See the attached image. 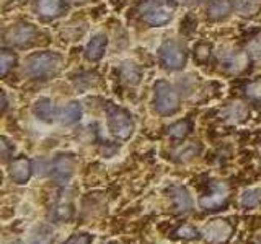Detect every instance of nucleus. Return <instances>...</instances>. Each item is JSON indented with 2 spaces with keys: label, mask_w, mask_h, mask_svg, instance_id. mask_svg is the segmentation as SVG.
<instances>
[{
  "label": "nucleus",
  "mask_w": 261,
  "mask_h": 244,
  "mask_svg": "<svg viewBox=\"0 0 261 244\" xmlns=\"http://www.w3.org/2000/svg\"><path fill=\"white\" fill-rule=\"evenodd\" d=\"M62 67V57L56 52H38L28 57L27 73L33 78H51L59 73Z\"/></svg>",
  "instance_id": "f257e3e1"
},
{
  "label": "nucleus",
  "mask_w": 261,
  "mask_h": 244,
  "mask_svg": "<svg viewBox=\"0 0 261 244\" xmlns=\"http://www.w3.org/2000/svg\"><path fill=\"white\" fill-rule=\"evenodd\" d=\"M175 7L176 5L170 0H145L139 7V13L145 23L152 24V26H163L171 20Z\"/></svg>",
  "instance_id": "f03ea898"
},
{
  "label": "nucleus",
  "mask_w": 261,
  "mask_h": 244,
  "mask_svg": "<svg viewBox=\"0 0 261 244\" xmlns=\"http://www.w3.org/2000/svg\"><path fill=\"white\" fill-rule=\"evenodd\" d=\"M108 127L110 132L121 140H127V138L133 135L134 132V122L130 119L129 112L118 108V106L110 104L108 109Z\"/></svg>",
  "instance_id": "7ed1b4c3"
},
{
  "label": "nucleus",
  "mask_w": 261,
  "mask_h": 244,
  "mask_svg": "<svg viewBox=\"0 0 261 244\" xmlns=\"http://www.w3.org/2000/svg\"><path fill=\"white\" fill-rule=\"evenodd\" d=\"M155 109L157 112L163 114V116H170V114H175L179 108V96L175 92V88L171 86L167 81H157L155 83Z\"/></svg>",
  "instance_id": "20e7f679"
},
{
  "label": "nucleus",
  "mask_w": 261,
  "mask_h": 244,
  "mask_svg": "<svg viewBox=\"0 0 261 244\" xmlns=\"http://www.w3.org/2000/svg\"><path fill=\"white\" fill-rule=\"evenodd\" d=\"M160 64L168 70H178L186 64V51L176 41H165L159 49Z\"/></svg>",
  "instance_id": "39448f33"
},
{
  "label": "nucleus",
  "mask_w": 261,
  "mask_h": 244,
  "mask_svg": "<svg viewBox=\"0 0 261 244\" xmlns=\"http://www.w3.org/2000/svg\"><path fill=\"white\" fill-rule=\"evenodd\" d=\"M232 230L233 228L230 223L227 222V220H212V222H209L202 226L201 234L207 242L219 244V242H224L230 238Z\"/></svg>",
  "instance_id": "423d86ee"
},
{
  "label": "nucleus",
  "mask_w": 261,
  "mask_h": 244,
  "mask_svg": "<svg viewBox=\"0 0 261 244\" xmlns=\"http://www.w3.org/2000/svg\"><path fill=\"white\" fill-rule=\"evenodd\" d=\"M36 36H38V29L33 26V24L21 23L8 31L5 35V39H7V43L15 44V46H28L35 41Z\"/></svg>",
  "instance_id": "0eeeda50"
},
{
  "label": "nucleus",
  "mask_w": 261,
  "mask_h": 244,
  "mask_svg": "<svg viewBox=\"0 0 261 244\" xmlns=\"http://www.w3.org/2000/svg\"><path fill=\"white\" fill-rule=\"evenodd\" d=\"M73 168H75V160L70 155H59L51 166V176L59 184H65L70 181L73 176Z\"/></svg>",
  "instance_id": "6e6552de"
},
{
  "label": "nucleus",
  "mask_w": 261,
  "mask_h": 244,
  "mask_svg": "<svg viewBox=\"0 0 261 244\" xmlns=\"http://www.w3.org/2000/svg\"><path fill=\"white\" fill-rule=\"evenodd\" d=\"M228 200V186L225 182H217L211 195H204L199 199V207L202 210H219Z\"/></svg>",
  "instance_id": "1a4fd4ad"
},
{
  "label": "nucleus",
  "mask_w": 261,
  "mask_h": 244,
  "mask_svg": "<svg viewBox=\"0 0 261 244\" xmlns=\"http://www.w3.org/2000/svg\"><path fill=\"white\" fill-rule=\"evenodd\" d=\"M31 163L28 158H16L8 166V174L16 184H24L31 176Z\"/></svg>",
  "instance_id": "9d476101"
},
{
  "label": "nucleus",
  "mask_w": 261,
  "mask_h": 244,
  "mask_svg": "<svg viewBox=\"0 0 261 244\" xmlns=\"http://www.w3.org/2000/svg\"><path fill=\"white\" fill-rule=\"evenodd\" d=\"M36 8L44 18H57L67 10V2L65 0H38Z\"/></svg>",
  "instance_id": "9b49d317"
},
{
  "label": "nucleus",
  "mask_w": 261,
  "mask_h": 244,
  "mask_svg": "<svg viewBox=\"0 0 261 244\" xmlns=\"http://www.w3.org/2000/svg\"><path fill=\"white\" fill-rule=\"evenodd\" d=\"M73 215V197L69 191H64L59 194V199L54 207V217L59 222H65Z\"/></svg>",
  "instance_id": "f8f14e48"
},
{
  "label": "nucleus",
  "mask_w": 261,
  "mask_h": 244,
  "mask_svg": "<svg viewBox=\"0 0 261 244\" xmlns=\"http://www.w3.org/2000/svg\"><path fill=\"white\" fill-rule=\"evenodd\" d=\"M54 230L47 225H38L31 230L27 244H54Z\"/></svg>",
  "instance_id": "ddd939ff"
},
{
  "label": "nucleus",
  "mask_w": 261,
  "mask_h": 244,
  "mask_svg": "<svg viewBox=\"0 0 261 244\" xmlns=\"http://www.w3.org/2000/svg\"><path fill=\"white\" fill-rule=\"evenodd\" d=\"M106 44H108V39H106L105 35H96L92 38V41L87 44V49H85V55L88 60H100L103 54H105V49H106Z\"/></svg>",
  "instance_id": "4468645a"
},
{
  "label": "nucleus",
  "mask_w": 261,
  "mask_h": 244,
  "mask_svg": "<svg viewBox=\"0 0 261 244\" xmlns=\"http://www.w3.org/2000/svg\"><path fill=\"white\" fill-rule=\"evenodd\" d=\"M232 2L230 0H212V4L207 8V16L211 20H222L227 18L232 12Z\"/></svg>",
  "instance_id": "2eb2a0df"
},
{
  "label": "nucleus",
  "mask_w": 261,
  "mask_h": 244,
  "mask_svg": "<svg viewBox=\"0 0 261 244\" xmlns=\"http://www.w3.org/2000/svg\"><path fill=\"white\" fill-rule=\"evenodd\" d=\"M171 194H173V202L178 211H190L193 208V199L185 187H175Z\"/></svg>",
  "instance_id": "dca6fc26"
},
{
  "label": "nucleus",
  "mask_w": 261,
  "mask_h": 244,
  "mask_svg": "<svg viewBox=\"0 0 261 244\" xmlns=\"http://www.w3.org/2000/svg\"><path fill=\"white\" fill-rule=\"evenodd\" d=\"M33 111H35L36 117L41 120H53L54 117V106L49 98H39L35 106H33Z\"/></svg>",
  "instance_id": "f3484780"
},
{
  "label": "nucleus",
  "mask_w": 261,
  "mask_h": 244,
  "mask_svg": "<svg viewBox=\"0 0 261 244\" xmlns=\"http://www.w3.org/2000/svg\"><path fill=\"white\" fill-rule=\"evenodd\" d=\"M245 51H247V57L251 64L261 65V31H258L256 35L248 41Z\"/></svg>",
  "instance_id": "a211bd4d"
},
{
  "label": "nucleus",
  "mask_w": 261,
  "mask_h": 244,
  "mask_svg": "<svg viewBox=\"0 0 261 244\" xmlns=\"http://www.w3.org/2000/svg\"><path fill=\"white\" fill-rule=\"evenodd\" d=\"M121 77L127 85L134 86L141 81V69L133 62H126V64H122V67H121Z\"/></svg>",
  "instance_id": "6ab92c4d"
},
{
  "label": "nucleus",
  "mask_w": 261,
  "mask_h": 244,
  "mask_svg": "<svg viewBox=\"0 0 261 244\" xmlns=\"http://www.w3.org/2000/svg\"><path fill=\"white\" fill-rule=\"evenodd\" d=\"M82 116V108L77 101H72L69 103L65 108L61 111V120L62 124H73V122H77Z\"/></svg>",
  "instance_id": "aec40b11"
},
{
  "label": "nucleus",
  "mask_w": 261,
  "mask_h": 244,
  "mask_svg": "<svg viewBox=\"0 0 261 244\" xmlns=\"http://www.w3.org/2000/svg\"><path fill=\"white\" fill-rule=\"evenodd\" d=\"M261 7V0H235L237 12L243 16H253L258 13Z\"/></svg>",
  "instance_id": "412c9836"
},
{
  "label": "nucleus",
  "mask_w": 261,
  "mask_h": 244,
  "mask_svg": "<svg viewBox=\"0 0 261 244\" xmlns=\"http://www.w3.org/2000/svg\"><path fill=\"white\" fill-rule=\"evenodd\" d=\"M261 200V191L259 189H247L243 191L240 197V205L243 208H255Z\"/></svg>",
  "instance_id": "4be33fe9"
},
{
  "label": "nucleus",
  "mask_w": 261,
  "mask_h": 244,
  "mask_svg": "<svg viewBox=\"0 0 261 244\" xmlns=\"http://www.w3.org/2000/svg\"><path fill=\"white\" fill-rule=\"evenodd\" d=\"M190 130H191L190 120H179V122H175V124H171L168 127V135L173 137V138H183L190 134Z\"/></svg>",
  "instance_id": "5701e85b"
},
{
  "label": "nucleus",
  "mask_w": 261,
  "mask_h": 244,
  "mask_svg": "<svg viewBox=\"0 0 261 244\" xmlns=\"http://www.w3.org/2000/svg\"><path fill=\"white\" fill-rule=\"evenodd\" d=\"M16 62V55L10 51H7L4 49L2 52H0V75L5 77L8 70H10Z\"/></svg>",
  "instance_id": "b1692460"
},
{
  "label": "nucleus",
  "mask_w": 261,
  "mask_h": 244,
  "mask_svg": "<svg viewBox=\"0 0 261 244\" xmlns=\"http://www.w3.org/2000/svg\"><path fill=\"white\" fill-rule=\"evenodd\" d=\"M245 95L253 101H261V78L253 80L245 86Z\"/></svg>",
  "instance_id": "393cba45"
},
{
  "label": "nucleus",
  "mask_w": 261,
  "mask_h": 244,
  "mask_svg": "<svg viewBox=\"0 0 261 244\" xmlns=\"http://www.w3.org/2000/svg\"><path fill=\"white\" fill-rule=\"evenodd\" d=\"M201 151V146L199 145H186L183 150H179L178 151V157H181L179 160H183V161H188V160H191L193 157H196Z\"/></svg>",
  "instance_id": "a878e982"
},
{
  "label": "nucleus",
  "mask_w": 261,
  "mask_h": 244,
  "mask_svg": "<svg viewBox=\"0 0 261 244\" xmlns=\"http://www.w3.org/2000/svg\"><path fill=\"white\" fill-rule=\"evenodd\" d=\"M209 55H211V46L209 44L201 43V44L196 46V49H194V57L199 62H206L209 59Z\"/></svg>",
  "instance_id": "bb28decb"
},
{
  "label": "nucleus",
  "mask_w": 261,
  "mask_h": 244,
  "mask_svg": "<svg viewBox=\"0 0 261 244\" xmlns=\"http://www.w3.org/2000/svg\"><path fill=\"white\" fill-rule=\"evenodd\" d=\"M93 236L88 233H75L65 241V244H92Z\"/></svg>",
  "instance_id": "cd10ccee"
},
{
  "label": "nucleus",
  "mask_w": 261,
  "mask_h": 244,
  "mask_svg": "<svg viewBox=\"0 0 261 244\" xmlns=\"http://www.w3.org/2000/svg\"><path fill=\"white\" fill-rule=\"evenodd\" d=\"M176 236H178V238H183V239H191V238H194V236H196V230H194L193 226L185 225V226H181L176 231Z\"/></svg>",
  "instance_id": "c85d7f7f"
},
{
  "label": "nucleus",
  "mask_w": 261,
  "mask_h": 244,
  "mask_svg": "<svg viewBox=\"0 0 261 244\" xmlns=\"http://www.w3.org/2000/svg\"><path fill=\"white\" fill-rule=\"evenodd\" d=\"M0 146H2V157H4V160H7L8 157H10V153L15 150V146L10 145V142L7 140V137L0 138Z\"/></svg>",
  "instance_id": "c756f323"
},
{
  "label": "nucleus",
  "mask_w": 261,
  "mask_h": 244,
  "mask_svg": "<svg viewBox=\"0 0 261 244\" xmlns=\"http://www.w3.org/2000/svg\"><path fill=\"white\" fill-rule=\"evenodd\" d=\"M7 109V96H5V92H2V111Z\"/></svg>",
  "instance_id": "7c9ffc66"
},
{
  "label": "nucleus",
  "mask_w": 261,
  "mask_h": 244,
  "mask_svg": "<svg viewBox=\"0 0 261 244\" xmlns=\"http://www.w3.org/2000/svg\"><path fill=\"white\" fill-rule=\"evenodd\" d=\"M204 0H190V4L191 5H199V4H202Z\"/></svg>",
  "instance_id": "2f4dec72"
}]
</instances>
